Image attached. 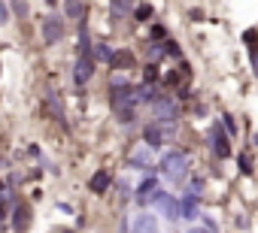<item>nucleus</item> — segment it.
<instances>
[{
    "label": "nucleus",
    "instance_id": "f257e3e1",
    "mask_svg": "<svg viewBox=\"0 0 258 233\" xmlns=\"http://www.w3.org/2000/svg\"><path fill=\"white\" fill-rule=\"evenodd\" d=\"M170 137H173V122H152V125H146V131H143V143H146L149 149L164 146Z\"/></svg>",
    "mask_w": 258,
    "mask_h": 233
},
{
    "label": "nucleus",
    "instance_id": "f03ea898",
    "mask_svg": "<svg viewBox=\"0 0 258 233\" xmlns=\"http://www.w3.org/2000/svg\"><path fill=\"white\" fill-rule=\"evenodd\" d=\"M185 167H188V155L185 152H170L164 161H161V173L170 176L173 182H179L185 176Z\"/></svg>",
    "mask_w": 258,
    "mask_h": 233
},
{
    "label": "nucleus",
    "instance_id": "7ed1b4c3",
    "mask_svg": "<svg viewBox=\"0 0 258 233\" xmlns=\"http://www.w3.org/2000/svg\"><path fill=\"white\" fill-rule=\"evenodd\" d=\"M152 112H155V119H158V122H173L176 115H179V109H176V103H173L170 97H155Z\"/></svg>",
    "mask_w": 258,
    "mask_h": 233
},
{
    "label": "nucleus",
    "instance_id": "20e7f679",
    "mask_svg": "<svg viewBox=\"0 0 258 233\" xmlns=\"http://www.w3.org/2000/svg\"><path fill=\"white\" fill-rule=\"evenodd\" d=\"M164 191H158V182L155 179H146L140 188H137V203L140 206H149V203H158Z\"/></svg>",
    "mask_w": 258,
    "mask_h": 233
},
{
    "label": "nucleus",
    "instance_id": "39448f33",
    "mask_svg": "<svg viewBox=\"0 0 258 233\" xmlns=\"http://www.w3.org/2000/svg\"><path fill=\"white\" fill-rule=\"evenodd\" d=\"M210 137H213V152L219 155V158H228L231 155V143H228V134H225V128H213L210 131Z\"/></svg>",
    "mask_w": 258,
    "mask_h": 233
},
{
    "label": "nucleus",
    "instance_id": "423d86ee",
    "mask_svg": "<svg viewBox=\"0 0 258 233\" xmlns=\"http://www.w3.org/2000/svg\"><path fill=\"white\" fill-rule=\"evenodd\" d=\"M43 37H46V43H58V40L64 37V25H61L58 16H49V19L43 22Z\"/></svg>",
    "mask_w": 258,
    "mask_h": 233
},
{
    "label": "nucleus",
    "instance_id": "0eeeda50",
    "mask_svg": "<svg viewBox=\"0 0 258 233\" xmlns=\"http://www.w3.org/2000/svg\"><path fill=\"white\" fill-rule=\"evenodd\" d=\"M91 73H94V61L85 55V58H79L76 61V70H73V79H76V85H85L88 79H91Z\"/></svg>",
    "mask_w": 258,
    "mask_h": 233
},
{
    "label": "nucleus",
    "instance_id": "6e6552de",
    "mask_svg": "<svg viewBox=\"0 0 258 233\" xmlns=\"http://www.w3.org/2000/svg\"><path fill=\"white\" fill-rule=\"evenodd\" d=\"M88 188H91L94 194H103V191L109 188V173H106V170L94 173V176H91V182H88Z\"/></svg>",
    "mask_w": 258,
    "mask_h": 233
},
{
    "label": "nucleus",
    "instance_id": "1a4fd4ad",
    "mask_svg": "<svg viewBox=\"0 0 258 233\" xmlns=\"http://www.w3.org/2000/svg\"><path fill=\"white\" fill-rule=\"evenodd\" d=\"M158 206H161V212L173 221V218H179V206H176V200L173 197H167V194H161V200H158Z\"/></svg>",
    "mask_w": 258,
    "mask_h": 233
},
{
    "label": "nucleus",
    "instance_id": "9d476101",
    "mask_svg": "<svg viewBox=\"0 0 258 233\" xmlns=\"http://www.w3.org/2000/svg\"><path fill=\"white\" fill-rule=\"evenodd\" d=\"M28 224H31V209L28 206H19L16 209V218H13V227L22 233V230H28Z\"/></svg>",
    "mask_w": 258,
    "mask_h": 233
},
{
    "label": "nucleus",
    "instance_id": "9b49d317",
    "mask_svg": "<svg viewBox=\"0 0 258 233\" xmlns=\"http://www.w3.org/2000/svg\"><path fill=\"white\" fill-rule=\"evenodd\" d=\"M131 233H158V224H155V218L143 215V218L134 221V230H131Z\"/></svg>",
    "mask_w": 258,
    "mask_h": 233
},
{
    "label": "nucleus",
    "instance_id": "f8f14e48",
    "mask_svg": "<svg viewBox=\"0 0 258 233\" xmlns=\"http://www.w3.org/2000/svg\"><path fill=\"white\" fill-rule=\"evenodd\" d=\"M243 40L249 43V55H252V67H255V76H258V37H255V31H246V34H243Z\"/></svg>",
    "mask_w": 258,
    "mask_h": 233
},
{
    "label": "nucleus",
    "instance_id": "ddd939ff",
    "mask_svg": "<svg viewBox=\"0 0 258 233\" xmlns=\"http://www.w3.org/2000/svg\"><path fill=\"white\" fill-rule=\"evenodd\" d=\"M182 218H188V221H195V215H198V197L195 194H188L185 200H182V212H179Z\"/></svg>",
    "mask_w": 258,
    "mask_h": 233
},
{
    "label": "nucleus",
    "instance_id": "4468645a",
    "mask_svg": "<svg viewBox=\"0 0 258 233\" xmlns=\"http://www.w3.org/2000/svg\"><path fill=\"white\" fill-rule=\"evenodd\" d=\"M49 106H52V112H55V119L58 122H64V106H61V97L55 94V91H49V100H46Z\"/></svg>",
    "mask_w": 258,
    "mask_h": 233
},
{
    "label": "nucleus",
    "instance_id": "2eb2a0df",
    "mask_svg": "<svg viewBox=\"0 0 258 233\" xmlns=\"http://www.w3.org/2000/svg\"><path fill=\"white\" fill-rule=\"evenodd\" d=\"M109 64H112V67H131V64H134V55H127V52H115Z\"/></svg>",
    "mask_w": 258,
    "mask_h": 233
},
{
    "label": "nucleus",
    "instance_id": "dca6fc26",
    "mask_svg": "<svg viewBox=\"0 0 258 233\" xmlns=\"http://www.w3.org/2000/svg\"><path fill=\"white\" fill-rule=\"evenodd\" d=\"M64 10H67L70 19H82V16H85V7L79 4V0H67V7H64Z\"/></svg>",
    "mask_w": 258,
    "mask_h": 233
},
{
    "label": "nucleus",
    "instance_id": "f3484780",
    "mask_svg": "<svg viewBox=\"0 0 258 233\" xmlns=\"http://www.w3.org/2000/svg\"><path fill=\"white\" fill-rule=\"evenodd\" d=\"M94 49V58L97 61H112V49L106 46V43H97V46H91Z\"/></svg>",
    "mask_w": 258,
    "mask_h": 233
},
{
    "label": "nucleus",
    "instance_id": "a211bd4d",
    "mask_svg": "<svg viewBox=\"0 0 258 233\" xmlns=\"http://www.w3.org/2000/svg\"><path fill=\"white\" fill-rule=\"evenodd\" d=\"M134 19H137V22H149V19H152V7H149V4H140V7L134 10Z\"/></svg>",
    "mask_w": 258,
    "mask_h": 233
},
{
    "label": "nucleus",
    "instance_id": "6ab92c4d",
    "mask_svg": "<svg viewBox=\"0 0 258 233\" xmlns=\"http://www.w3.org/2000/svg\"><path fill=\"white\" fill-rule=\"evenodd\" d=\"M88 49H91V43H88V31L82 28V31H79V58H85Z\"/></svg>",
    "mask_w": 258,
    "mask_h": 233
},
{
    "label": "nucleus",
    "instance_id": "aec40b11",
    "mask_svg": "<svg viewBox=\"0 0 258 233\" xmlns=\"http://www.w3.org/2000/svg\"><path fill=\"white\" fill-rule=\"evenodd\" d=\"M131 4H134V0H112V16L127 13V10H131Z\"/></svg>",
    "mask_w": 258,
    "mask_h": 233
},
{
    "label": "nucleus",
    "instance_id": "412c9836",
    "mask_svg": "<svg viewBox=\"0 0 258 233\" xmlns=\"http://www.w3.org/2000/svg\"><path fill=\"white\" fill-rule=\"evenodd\" d=\"M146 55H149V61H158V58L164 55V46H158V43H149V46H146Z\"/></svg>",
    "mask_w": 258,
    "mask_h": 233
},
{
    "label": "nucleus",
    "instance_id": "4be33fe9",
    "mask_svg": "<svg viewBox=\"0 0 258 233\" xmlns=\"http://www.w3.org/2000/svg\"><path fill=\"white\" fill-rule=\"evenodd\" d=\"M131 161H134L137 167H146V170H149V164H152V158H149V152H146V149H143V152H137Z\"/></svg>",
    "mask_w": 258,
    "mask_h": 233
},
{
    "label": "nucleus",
    "instance_id": "5701e85b",
    "mask_svg": "<svg viewBox=\"0 0 258 233\" xmlns=\"http://www.w3.org/2000/svg\"><path fill=\"white\" fill-rule=\"evenodd\" d=\"M164 55H173V58H176V55H179V46H176L173 40H167V43H164Z\"/></svg>",
    "mask_w": 258,
    "mask_h": 233
},
{
    "label": "nucleus",
    "instance_id": "b1692460",
    "mask_svg": "<svg viewBox=\"0 0 258 233\" xmlns=\"http://www.w3.org/2000/svg\"><path fill=\"white\" fill-rule=\"evenodd\" d=\"M13 10H16L19 16H28V4H25V0H13Z\"/></svg>",
    "mask_w": 258,
    "mask_h": 233
},
{
    "label": "nucleus",
    "instance_id": "393cba45",
    "mask_svg": "<svg viewBox=\"0 0 258 233\" xmlns=\"http://www.w3.org/2000/svg\"><path fill=\"white\" fill-rule=\"evenodd\" d=\"M222 122H225V134H234V131H237V125H234V119H231V115H225Z\"/></svg>",
    "mask_w": 258,
    "mask_h": 233
},
{
    "label": "nucleus",
    "instance_id": "a878e982",
    "mask_svg": "<svg viewBox=\"0 0 258 233\" xmlns=\"http://www.w3.org/2000/svg\"><path fill=\"white\" fill-rule=\"evenodd\" d=\"M240 170H243V173H252V161H249L246 155H240Z\"/></svg>",
    "mask_w": 258,
    "mask_h": 233
},
{
    "label": "nucleus",
    "instance_id": "bb28decb",
    "mask_svg": "<svg viewBox=\"0 0 258 233\" xmlns=\"http://www.w3.org/2000/svg\"><path fill=\"white\" fill-rule=\"evenodd\" d=\"M7 19H10V10H7L4 0H0V25H7Z\"/></svg>",
    "mask_w": 258,
    "mask_h": 233
},
{
    "label": "nucleus",
    "instance_id": "cd10ccee",
    "mask_svg": "<svg viewBox=\"0 0 258 233\" xmlns=\"http://www.w3.org/2000/svg\"><path fill=\"white\" fill-rule=\"evenodd\" d=\"M143 76H146V82H155V79H158V70H155V67H146Z\"/></svg>",
    "mask_w": 258,
    "mask_h": 233
},
{
    "label": "nucleus",
    "instance_id": "c85d7f7f",
    "mask_svg": "<svg viewBox=\"0 0 258 233\" xmlns=\"http://www.w3.org/2000/svg\"><path fill=\"white\" fill-rule=\"evenodd\" d=\"M164 37H167L164 28H152V40H164Z\"/></svg>",
    "mask_w": 258,
    "mask_h": 233
},
{
    "label": "nucleus",
    "instance_id": "c756f323",
    "mask_svg": "<svg viewBox=\"0 0 258 233\" xmlns=\"http://www.w3.org/2000/svg\"><path fill=\"white\" fill-rule=\"evenodd\" d=\"M188 233H213V230H204V227H191Z\"/></svg>",
    "mask_w": 258,
    "mask_h": 233
},
{
    "label": "nucleus",
    "instance_id": "7c9ffc66",
    "mask_svg": "<svg viewBox=\"0 0 258 233\" xmlns=\"http://www.w3.org/2000/svg\"><path fill=\"white\" fill-rule=\"evenodd\" d=\"M0 218H4V206H0Z\"/></svg>",
    "mask_w": 258,
    "mask_h": 233
},
{
    "label": "nucleus",
    "instance_id": "2f4dec72",
    "mask_svg": "<svg viewBox=\"0 0 258 233\" xmlns=\"http://www.w3.org/2000/svg\"><path fill=\"white\" fill-rule=\"evenodd\" d=\"M61 233H73V230H61Z\"/></svg>",
    "mask_w": 258,
    "mask_h": 233
}]
</instances>
